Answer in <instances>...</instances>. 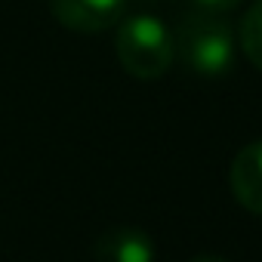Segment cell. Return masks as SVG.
Wrapping results in <instances>:
<instances>
[{
    "label": "cell",
    "instance_id": "6da1fadb",
    "mask_svg": "<svg viewBox=\"0 0 262 262\" xmlns=\"http://www.w3.org/2000/svg\"><path fill=\"white\" fill-rule=\"evenodd\" d=\"M176 56L182 65L207 80L228 77L234 68V31L225 16L216 13H194L182 19L173 37Z\"/></svg>",
    "mask_w": 262,
    "mask_h": 262
},
{
    "label": "cell",
    "instance_id": "52a82bcc",
    "mask_svg": "<svg viewBox=\"0 0 262 262\" xmlns=\"http://www.w3.org/2000/svg\"><path fill=\"white\" fill-rule=\"evenodd\" d=\"M194 7H198L201 13L225 16V13H231V10H237V7H241V0H194Z\"/></svg>",
    "mask_w": 262,
    "mask_h": 262
},
{
    "label": "cell",
    "instance_id": "277c9868",
    "mask_svg": "<svg viewBox=\"0 0 262 262\" xmlns=\"http://www.w3.org/2000/svg\"><path fill=\"white\" fill-rule=\"evenodd\" d=\"M96 262H155V241L133 225H117L96 241Z\"/></svg>",
    "mask_w": 262,
    "mask_h": 262
},
{
    "label": "cell",
    "instance_id": "5b68a950",
    "mask_svg": "<svg viewBox=\"0 0 262 262\" xmlns=\"http://www.w3.org/2000/svg\"><path fill=\"white\" fill-rule=\"evenodd\" d=\"M231 191L237 204L262 216V142H250L231 164Z\"/></svg>",
    "mask_w": 262,
    "mask_h": 262
},
{
    "label": "cell",
    "instance_id": "8992f818",
    "mask_svg": "<svg viewBox=\"0 0 262 262\" xmlns=\"http://www.w3.org/2000/svg\"><path fill=\"white\" fill-rule=\"evenodd\" d=\"M237 40H241V50L250 59V65H256L262 71V0H253L247 7L241 28H237Z\"/></svg>",
    "mask_w": 262,
    "mask_h": 262
},
{
    "label": "cell",
    "instance_id": "7a4b0ae2",
    "mask_svg": "<svg viewBox=\"0 0 262 262\" xmlns=\"http://www.w3.org/2000/svg\"><path fill=\"white\" fill-rule=\"evenodd\" d=\"M114 50L120 65L139 80H158L176 59L170 28L151 13L123 19L114 37Z\"/></svg>",
    "mask_w": 262,
    "mask_h": 262
},
{
    "label": "cell",
    "instance_id": "ba28073f",
    "mask_svg": "<svg viewBox=\"0 0 262 262\" xmlns=\"http://www.w3.org/2000/svg\"><path fill=\"white\" fill-rule=\"evenodd\" d=\"M191 262H228V259H222V256H198Z\"/></svg>",
    "mask_w": 262,
    "mask_h": 262
},
{
    "label": "cell",
    "instance_id": "3957f363",
    "mask_svg": "<svg viewBox=\"0 0 262 262\" xmlns=\"http://www.w3.org/2000/svg\"><path fill=\"white\" fill-rule=\"evenodd\" d=\"M56 22L71 31H105L123 19L126 0H50Z\"/></svg>",
    "mask_w": 262,
    "mask_h": 262
}]
</instances>
